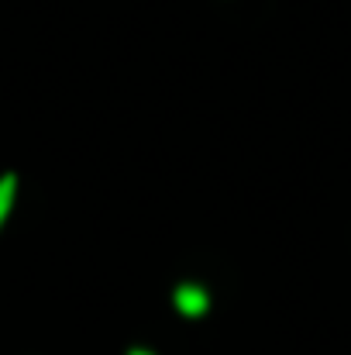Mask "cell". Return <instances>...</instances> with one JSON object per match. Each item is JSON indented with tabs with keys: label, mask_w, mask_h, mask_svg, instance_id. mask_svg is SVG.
<instances>
[{
	"label": "cell",
	"mask_w": 351,
	"mask_h": 355,
	"mask_svg": "<svg viewBox=\"0 0 351 355\" xmlns=\"http://www.w3.org/2000/svg\"><path fill=\"white\" fill-rule=\"evenodd\" d=\"M172 307L183 314V318H204L210 311V293L207 286L200 283H179L172 290Z\"/></svg>",
	"instance_id": "obj_1"
},
{
	"label": "cell",
	"mask_w": 351,
	"mask_h": 355,
	"mask_svg": "<svg viewBox=\"0 0 351 355\" xmlns=\"http://www.w3.org/2000/svg\"><path fill=\"white\" fill-rule=\"evenodd\" d=\"M14 193H17V176L14 173H3L0 176V228H3L10 207H14Z\"/></svg>",
	"instance_id": "obj_2"
},
{
	"label": "cell",
	"mask_w": 351,
	"mask_h": 355,
	"mask_svg": "<svg viewBox=\"0 0 351 355\" xmlns=\"http://www.w3.org/2000/svg\"><path fill=\"white\" fill-rule=\"evenodd\" d=\"M127 355H155V352H148V349H131Z\"/></svg>",
	"instance_id": "obj_3"
}]
</instances>
